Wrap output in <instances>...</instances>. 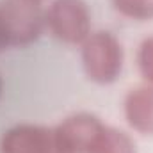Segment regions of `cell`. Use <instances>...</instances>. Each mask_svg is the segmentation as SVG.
Returning a JSON list of instances; mask_svg holds the SVG:
<instances>
[{"label":"cell","instance_id":"cell-6","mask_svg":"<svg viewBox=\"0 0 153 153\" xmlns=\"http://www.w3.org/2000/svg\"><path fill=\"white\" fill-rule=\"evenodd\" d=\"M126 123L139 134L153 135V85H139L126 93L123 102Z\"/></svg>","mask_w":153,"mask_h":153},{"label":"cell","instance_id":"cell-7","mask_svg":"<svg viewBox=\"0 0 153 153\" xmlns=\"http://www.w3.org/2000/svg\"><path fill=\"white\" fill-rule=\"evenodd\" d=\"M87 153H137V148L126 132L103 125Z\"/></svg>","mask_w":153,"mask_h":153},{"label":"cell","instance_id":"cell-3","mask_svg":"<svg viewBox=\"0 0 153 153\" xmlns=\"http://www.w3.org/2000/svg\"><path fill=\"white\" fill-rule=\"evenodd\" d=\"M45 27L66 45H82L91 34V13L84 0H53L45 11Z\"/></svg>","mask_w":153,"mask_h":153},{"label":"cell","instance_id":"cell-11","mask_svg":"<svg viewBox=\"0 0 153 153\" xmlns=\"http://www.w3.org/2000/svg\"><path fill=\"white\" fill-rule=\"evenodd\" d=\"M0 94H2V78H0Z\"/></svg>","mask_w":153,"mask_h":153},{"label":"cell","instance_id":"cell-9","mask_svg":"<svg viewBox=\"0 0 153 153\" xmlns=\"http://www.w3.org/2000/svg\"><path fill=\"white\" fill-rule=\"evenodd\" d=\"M137 68L141 76L153 85V36L143 39L137 50Z\"/></svg>","mask_w":153,"mask_h":153},{"label":"cell","instance_id":"cell-5","mask_svg":"<svg viewBox=\"0 0 153 153\" xmlns=\"http://www.w3.org/2000/svg\"><path fill=\"white\" fill-rule=\"evenodd\" d=\"M102 128L103 123L89 112L71 114L55 126L66 153H87Z\"/></svg>","mask_w":153,"mask_h":153},{"label":"cell","instance_id":"cell-12","mask_svg":"<svg viewBox=\"0 0 153 153\" xmlns=\"http://www.w3.org/2000/svg\"><path fill=\"white\" fill-rule=\"evenodd\" d=\"M38 2H41V0H38Z\"/></svg>","mask_w":153,"mask_h":153},{"label":"cell","instance_id":"cell-4","mask_svg":"<svg viewBox=\"0 0 153 153\" xmlns=\"http://www.w3.org/2000/svg\"><path fill=\"white\" fill-rule=\"evenodd\" d=\"M0 153H66L55 126L22 123L4 132Z\"/></svg>","mask_w":153,"mask_h":153},{"label":"cell","instance_id":"cell-1","mask_svg":"<svg viewBox=\"0 0 153 153\" xmlns=\"http://www.w3.org/2000/svg\"><path fill=\"white\" fill-rule=\"evenodd\" d=\"M82 66L89 80L112 84L123 70V46L109 30L91 32L82 43Z\"/></svg>","mask_w":153,"mask_h":153},{"label":"cell","instance_id":"cell-2","mask_svg":"<svg viewBox=\"0 0 153 153\" xmlns=\"http://www.w3.org/2000/svg\"><path fill=\"white\" fill-rule=\"evenodd\" d=\"M45 29V11L38 0H0V30L7 46H27Z\"/></svg>","mask_w":153,"mask_h":153},{"label":"cell","instance_id":"cell-8","mask_svg":"<svg viewBox=\"0 0 153 153\" xmlns=\"http://www.w3.org/2000/svg\"><path fill=\"white\" fill-rule=\"evenodd\" d=\"M116 11L130 20H152L153 18V0H111Z\"/></svg>","mask_w":153,"mask_h":153},{"label":"cell","instance_id":"cell-10","mask_svg":"<svg viewBox=\"0 0 153 153\" xmlns=\"http://www.w3.org/2000/svg\"><path fill=\"white\" fill-rule=\"evenodd\" d=\"M5 48H7V43H5V38H4L2 30H0V52H2V50H5Z\"/></svg>","mask_w":153,"mask_h":153}]
</instances>
